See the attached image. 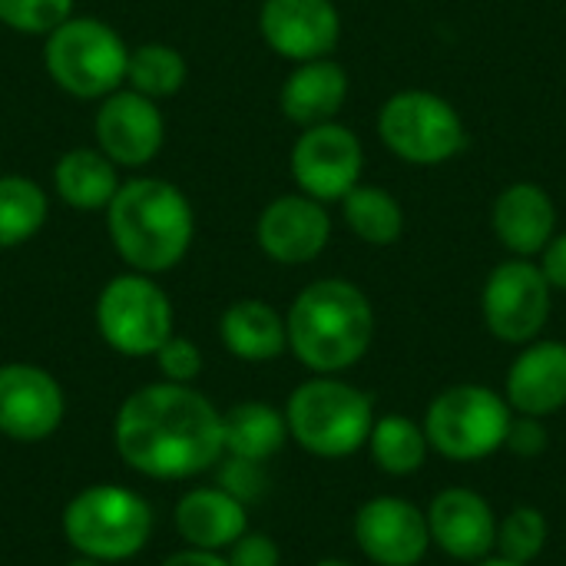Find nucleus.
<instances>
[{
    "label": "nucleus",
    "mask_w": 566,
    "mask_h": 566,
    "mask_svg": "<svg viewBox=\"0 0 566 566\" xmlns=\"http://www.w3.org/2000/svg\"><path fill=\"white\" fill-rule=\"evenodd\" d=\"M119 458L143 478L186 481L212 471L222 448V411L192 385L156 381L136 388L116 411Z\"/></svg>",
    "instance_id": "nucleus-1"
},
{
    "label": "nucleus",
    "mask_w": 566,
    "mask_h": 566,
    "mask_svg": "<svg viewBox=\"0 0 566 566\" xmlns=\"http://www.w3.org/2000/svg\"><path fill=\"white\" fill-rule=\"evenodd\" d=\"M106 229L113 249L133 272L163 275L186 259L196 235V212L169 179L136 176L119 182L106 206Z\"/></svg>",
    "instance_id": "nucleus-2"
},
{
    "label": "nucleus",
    "mask_w": 566,
    "mask_h": 566,
    "mask_svg": "<svg viewBox=\"0 0 566 566\" xmlns=\"http://www.w3.org/2000/svg\"><path fill=\"white\" fill-rule=\"evenodd\" d=\"M289 352L315 375L355 368L375 342L371 298L348 279L305 285L285 312Z\"/></svg>",
    "instance_id": "nucleus-3"
},
{
    "label": "nucleus",
    "mask_w": 566,
    "mask_h": 566,
    "mask_svg": "<svg viewBox=\"0 0 566 566\" xmlns=\"http://www.w3.org/2000/svg\"><path fill=\"white\" fill-rule=\"evenodd\" d=\"M285 421L289 438L302 451L338 461L358 454L368 444L375 401L338 375H315L289 395Z\"/></svg>",
    "instance_id": "nucleus-4"
},
{
    "label": "nucleus",
    "mask_w": 566,
    "mask_h": 566,
    "mask_svg": "<svg viewBox=\"0 0 566 566\" xmlns=\"http://www.w3.org/2000/svg\"><path fill=\"white\" fill-rule=\"evenodd\" d=\"M66 544L90 560L123 564L153 537V507L123 484H90L70 497L63 511Z\"/></svg>",
    "instance_id": "nucleus-5"
},
{
    "label": "nucleus",
    "mask_w": 566,
    "mask_h": 566,
    "mask_svg": "<svg viewBox=\"0 0 566 566\" xmlns=\"http://www.w3.org/2000/svg\"><path fill=\"white\" fill-rule=\"evenodd\" d=\"M50 80L76 99H103L126 83L129 46L99 17H70L43 36Z\"/></svg>",
    "instance_id": "nucleus-6"
},
{
    "label": "nucleus",
    "mask_w": 566,
    "mask_h": 566,
    "mask_svg": "<svg viewBox=\"0 0 566 566\" xmlns=\"http://www.w3.org/2000/svg\"><path fill=\"white\" fill-rule=\"evenodd\" d=\"M511 405L488 385H451L424 411V438L434 454L454 464L488 461L504 451Z\"/></svg>",
    "instance_id": "nucleus-7"
},
{
    "label": "nucleus",
    "mask_w": 566,
    "mask_h": 566,
    "mask_svg": "<svg viewBox=\"0 0 566 566\" xmlns=\"http://www.w3.org/2000/svg\"><path fill=\"white\" fill-rule=\"evenodd\" d=\"M378 136L408 166H441L468 146L461 113L431 90L388 96L378 109Z\"/></svg>",
    "instance_id": "nucleus-8"
},
{
    "label": "nucleus",
    "mask_w": 566,
    "mask_h": 566,
    "mask_svg": "<svg viewBox=\"0 0 566 566\" xmlns=\"http://www.w3.org/2000/svg\"><path fill=\"white\" fill-rule=\"evenodd\" d=\"M96 332L126 358H153L172 335V302L153 275L123 272L99 289Z\"/></svg>",
    "instance_id": "nucleus-9"
},
{
    "label": "nucleus",
    "mask_w": 566,
    "mask_h": 566,
    "mask_svg": "<svg viewBox=\"0 0 566 566\" xmlns=\"http://www.w3.org/2000/svg\"><path fill=\"white\" fill-rule=\"evenodd\" d=\"M554 308V289L531 259H507L491 269L481 289L484 328L504 345H531L544 335Z\"/></svg>",
    "instance_id": "nucleus-10"
},
{
    "label": "nucleus",
    "mask_w": 566,
    "mask_h": 566,
    "mask_svg": "<svg viewBox=\"0 0 566 566\" xmlns=\"http://www.w3.org/2000/svg\"><path fill=\"white\" fill-rule=\"evenodd\" d=\"M292 179L298 192L318 202H342L358 182L365 169V149L358 133L342 123H318L298 133L289 156Z\"/></svg>",
    "instance_id": "nucleus-11"
},
{
    "label": "nucleus",
    "mask_w": 566,
    "mask_h": 566,
    "mask_svg": "<svg viewBox=\"0 0 566 566\" xmlns=\"http://www.w3.org/2000/svg\"><path fill=\"white\" fill-rule=\"evenodd\" d=\"M93 136L96 149L106 159L126 169H143L159 156L166 143V119L156 99L126 86L99 99L93 116Z\"/></svg>",
    "instance_id": "nucleus-12"
},
{
    "label": "nucleus",
    "mask_w": 566,
    "mask_h": 566,
    "mask_svg": "<svg viewBox=\"0 0 566 566\" xmlns=\"http://www.w3.org/2000/svg\"><path fill=\"white\" fill-rule=\"evenodd\" d=\"M66 415L60 381L30 361L0 365V434L20 444H36L56 434Z\"/></svg>",
    "instance_id": "nucleus-13"
},
{
    "label": "nucleus",
    "mask_w": 566,
    "mask_h": 566,
    "mask_svg": "<svg viewBox=\"0 0 566 566\" xmlns=\"http://www.w3.org/2000/svg\"><path fill=\"white\" fill-rule=\"evenodd\" d=\"M355 544L375 566H418L431 551L428 517L405 497H371L355 514Z\"/></svg>",
    "instance_id": "nucleus-14"
},
{
    "label": "nucleus",
    "mask_w": 566,
    "mask_h": 566,
    "mask_svg": "<svg viewBox=\"0 0 566 566\" xmlns=\"http://www.w3.org/2000/svg\"><path fill=\"white\" fill-rule=\"evenodd\" d=\"M431 547L458 564H481L497 544V514L474 488H444L431 497L428 511Z\"/></svg>",
    "instance_id": "nucleus-15"
},
{
    "label": "nucleus",
    "mask_w": 566,
    "mask_h": 566,
    "mask_svg": "<svg viewBox=\"0 0 566 566\" xmlns=\"http://www.w3.org/2000/svg\"><path fill=\"white\" fill-rule=\"evenodd\" d=\"M259 33L272 53L292 63L332 56L342 40L335 0H262Z\"/></svg>",
    "instance_id": "nucleus-16"
},
{
    "label": "nucleus",
    "mask_w": 566,
    "mask_h": 566,
    "mask_svg": "<svg viewBox=\"0 0 566 566\" xmlns=\"http://www.w3.org/2000/svg\"><path fill=\"white\" fill-rule=\"evenodd\" d=\"M332 239V216L325 202L289 192L272 199L255 222V242L259 249L279 262V265H305L315 262Z\"/></svg>",
    "instance_id": "nucleus-17"
},
{
    "label": "nucleus",
    "mask_w": 566,
    "mask_h": 566,
    "mask_svg": "<svg viewBox=\"0 0 566 566\" xmlns=\"http://www.w3.org/2000/svg\"><path fill=\"white\" fill-rule=\"evenodd\" d=\"M504 398L514 415L551 418L566 408V342L537 338L521 345L504 378Z\"/></svg>",
    "instance_id": "nucleus-18"
},
{
    "label": "nucleus",
    "mask_w": 566,
    "mask_h": 566,
    "mask_svg": "<svg viewBox=\"0 0 566 566\" xmlns=\"http://www.w3.org/2000/svg\"><path fill=\"white\" fill-rule=\"evenodd\" d=\"M501 245L517 259H534L557 235V206L537 182H511L491 209Z\"/></svg>",
    "instance_id": "nucleus-19"
},
{
    "label": "nucleus",
    "mask_w": 566,
    "mask_h": 566,
    "mask_svg": "<svg viewBox=\"0 0 566 566\" xmlns=\"http://www.w3.org/2000/svg\"><path fill=\"white\" fill-rule=\"evenodd\" d=\"M348 99V70L335 63L332 56L295 63V70L285 76L279 90L282 116L302 129L332 123Z\"/></svg>",
    "instance_id": "nucleus-20"
},
{
    "label": "nucleus",
    "mask_w": 566,
    "mask_h": 566,
    "mask_svg": "<svg viewBox=\"0 0 566 566\" xmlns=\"http://www.w3.org/2000/svg\"><path fill=\"white\" fill-rule=\"evenodd\" d=\"M172 524L186 547L212 554H226L249 531L245 504L222 488H196L182 494L172 511Z\"/></svg>",
    "instance_id": "nucleus-21"
},
{
    "label": "nucleus",
    "mask_w": 566,
    "mask_h": 566,
    "mask_svg": "<svg viewBox=\"0 0 566 566\" xmlns=\"http://www.w3.org/2000/svg\"><path fill=\"white\" fill-rule=\"evenodd\" d=\"M219 338L239 361L262 365L289 352L285 315L262 298H239L219 318Z\"/></svg>",
    "instance_id": "nucleus-22"
},
{
    "label": "nucleus",
    "mask_w": 566,
    "mask_h": 566,
    "mask_svg": "<svg viewBox=\"0 0 566 566\" xmlns=\"http://www.w3.org/2000/svg\"><path fill=\"white\" fill-rule=\"evenodd\" d=\"M119 189L116 163L96 146L66 149L53 166V192L76 212H99Z\"/></svg>",
    "instance_id": "nucleus-23"
},
{
    "label": "nucleus",
    "mask_w": 566,
    "mask_h": 566,
    "mask_svg": "<svg viewBox=\"0 0 566 566\" xmlns=\"http://www.w3.org/2000/svg\"><path fill=\"white\" fill-rule=\"evenodd\" d=\"M289 441L285 411L269 401H239L222 411V448L229 458L265 464Z\"/></svg>",
    "instance_id": "nucleus-24"
},
{
    "label": "nucleus",
    "mask_w": 566,
    "mask_h": 566,
    "mask_svg": "<svg viewBox=\"0 0 566 566\" xmlns=\"http://www.w3.org/2000/svg\"><path fill=\"white\" fill-rule=\"evenodd\" d=\"M368 454L375 468L388 478H411L424 468L431 444L424 438V428L405 415H385L375 418L368 434Z\"/></svg>",
    "instance_id": "nucleus-25"
},
{
    "label": "nucleus",
    "mask_w": 566,
    "mask_h": 566,
    "mask_svg": "<svg viewBox=\"0 0 566 566\" xmlns=\"http://www.w3.org/2000/svg\"><path fill=\"white\" fill-rule=\"evenodd\" d=\"M342 216L348 229L365 242V245H395L405 235V209L401 202L381 189V186H365L358 182L345 199H342Z\"/></svg>",
    "instance_id": "nucleus-26"
},
{
    "label": "nucleus",
    "mask_w": 566,
    "mask_h": 566,
    "mask_svg": "<svg viewBox=\"0 0 566 566\" xmlns=\"http://www.w3.org/2000/svg\"><path fill=\"white\" fill-rule=\"evenodd\" d=\"M50 216V199L30 176H0V249L30 242Z\"/></svg>",
    "instance_id": "nucleus-27"
},
{
    "label": "nucleus",
    "mask_w": 566,
    "mask_h": 566,
    "mask_svg": "<svg viewBox=\"0 0 566 566\" xmlns=\"http://www.w3.org/2000/svg\"><path fill=\"white\" fill-rule=\"evenodd\" d=\"M186 76H189L186 56L169 43H139L136 50H129L126 86L156 103L176 96L186 86Z\"/></svg>",
    "instance_id": "nucleus-28"
},
{
    "label": "nucleus",
    "mask_w": 566,
    "mask_h": 566,
    "mask_svg": "<svg viewBox=\"0 0 566 566\" xmlns=\"http://www.w3.org/2000/svg\"><path fill=\"white\" fill-rule=\"evenodd\" d=\"M547 541H551V524H547L544 511L531 507V504H521L507 517L497 521V544H494V551L504 560L531 566L547 551Z\"/></svg>",
    "instance_id": "nucleus-29"
},
{
    "label": "nucleus",
    "mask_w": 566,
    "mask_h": 566,
    "mask_svg": "<svg viewBox=\"0 0 566 566\" xmlns=\"http://www.w3.org/2000/svg\"><path fill=\"white\" fill-rule=\"evenodd\" d=\"M70 17L73 0H0V23L27 36H46Z\"/></svg>",
    "instance_id": "nucleus-30"
},
{
    "label": "nucleus",
    "mask_w": 566,
    "mask_h": 566,
    "mask_svg": "<svg viewBox=\"0 0 566 566\" xmlns=\"http://www.w3.org/2000/svg\"><path fill=\"white\" fill-rule=\"evenodd\" d=\"M153 358H156V368H159L163 381L192 385L202 375V352H199V345L192 338L176 335V332L163 342V348Z\"/></svg>",
    "instance_id": "nucleus-31"
},
{
    "label": "nucleus",
    "mask_w": 566,
    "mask_h": 566,
    "mask_svg": "<svg viewBox=\"0 0 566 566\" xmlns=\"http://www.w3.org/2000/svg\"><path fill=\"white\" fill-rule=\"evenodd\" d=\"M219 464H222V471H219V488L229 491V494H232L235 501H242L245 507L265 494L269 478H265V471H262L259 461H242V458L222 454Z\"/></svg>",
    "instance_id": "nucleus-32"
},
{
    "label": "nucleus",
    "mask_w": 566,
    "mask_h": 566,
    "mask_svg": "<svg viewBox=\"0 0 566 566\" xmlns=\"http://www.w3.org/2000/svg\"><path fill=\"white\" fill-rule=\"evenodd\" d=\"M551 444L547 424L544 418H531V415H514L507 438H504V451H511L521 461H537Z\"/></svg>",
    "instance_id": "nucleus-33"
},
{
    "label": "nucleus",
    "mask_w": 566,
    "mask_h": 566,
    "mask_svg": "<svg viewBox=\"0 0 566 566\" xmlns=\"http://www.w3.org/2000/svg\"><path fill=\"white\" fill-rule=\"evenodd\" d=\"M229 566H279L282 564V551L269 534H242L229 551H226Z\"/></svg>",
    "instance_id": "nucleus-34"
},
{
    "label": "nucleus",
    "mask_w": 566,
    "mask_h": 566,
    "mask_svg": "<svg viewBox=\"0 0 566 566\" xmlns=\"http://www.w3.org/2000/svg\"><path fill=\"white\" fill-rule=\"evenodd\" d=\"M541 272L554 292H566V232H557L541 252Z\"/></svg>",
    "instance_id": "nucleus-35"
},
{
    "label": "nucleus",
    "mask_w": 566,
    "mask_h": 566,
    "mask_svg": "<svg viewBox=\"0 0 566 566\" xmlns=\"http://www.w3.org/2000/svg\"><path fill=\"white\" fill-rule=\"evenodd\" d=\"M159 566H229L226 554H212V551H196V547H186L172 557H166Z\"/></svg>",
    "instance_id": "nucleus-36"
},
{
    "label": "nucleus",
    "mask_w": 566,
    "mask_h": 566,
    "mask_svg": "<svg viewBox=\"0 0 566 566\" xmlns=\"http://www.w3.org/2000/svg\"><path fill=\"white\" fill-rule=\"evenodd\" d=\"M474 566H524V564H514V560H504V557H484L481 564Z\"/></svg>",
    "instance_id": "nucleus-37"
},
{
    "label": "nucleus",
    "mask_w": 566,
    "mask_h": 566,
    "mask_svg": "<svg viewBox=\"0 0 566 566\" xmlns=\"http://www.w3.org/2000/svg\"><path fill=\"white\" fill-rule=\"evenodd\" d=\"M66 566H106V564H99V560H90V557H80V554H76V560H70Z\"/></svg>",
    "instance_id": "nucleus-38"
},
{
    "label": "nucleus",
    "mask_w": 566,
    "mask_h": 566,
    "mask_svg": "<svg viewBox=\"0 0 566 566\" xmlns=\"http://www.w3.org/2000/svg\"><path fill=\"white\" fill-rule=\"evenodd\" d=\"M315 566H355V564H348V560H335V557H328V560H318Z\"/></svg>",
    "instance_id": "nucleus-39"
}]
</instances>
